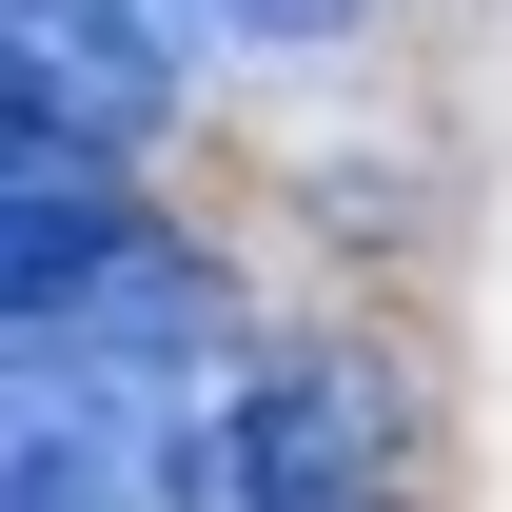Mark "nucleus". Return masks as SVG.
Wrapping results in <instances>:
<instances>
[{"instance_id": "obj_1", "label": "nucleus", "mask_w": 512, "mask_h": 512, "mask_svg": "<svg viewBox=\"0 0 512 512\" xmlns=\"http://www.w3.org/2000/svg\"><path fill=\"white\" fill-rule=\"evenodd\" d=\"M0 512H217L197 493V394L119 335H0Z\"/></svg>"}, {"instance_id": "obj_2", "label": "nucleus", "mask_w": 512, "mask_h": 512, "mask_svg": "<svg viewBox=\"0 0 512 512\" xmlns=\"http://www.w3.org/2000/svg\"><path fill=\"white\" fill-rule=\"evenodd\" d=\"M197 493L217 512H394V394L375 355H276L197 414Z\"/></svg>"}, {"instance_id": "obj_3", "label": "nucleus", "mask_w": 512, "mask_h": 512, "mask_svg": "<svg viewBox=\"0 0 512 512\" xmlns=\"http://www.w3.org/2000/svg\"><path fill=\"white\" fill-rule=\"evenodd\" d=\"M138 256V197H119V138L40 119V99H0V335L79 316L99 276Z\"/></svg>"}, {"instance_id": "obj_4", "label": "nucleus", "mask_w": 512, "mask_h": 512, "mask_svg": "<svg viewBox=\"0 0 512 512\" xmlns=\"http://www.w3.org/2000/svg\"><path fill=\"white\" fill-rule=\"evenodd\" d=\"M0 99H40V119L79 138H158V99H178V40L138 20V0H0Z\"/></svg>"}, {"instance_id": "obj_5", "label": "nucleus", "mask_w": 512, "mask_h": 512, "mask_svg": "<svg viewBox=\"0 0 512 512\" xmlns=\"http://www.w3.org/2000/svg\"><path fill=\"white\" fill-rule=\"evenodd\" d=\"M138 20H158V40H335V20H355V0H138Z\"/></svg>"}]
</instances>
